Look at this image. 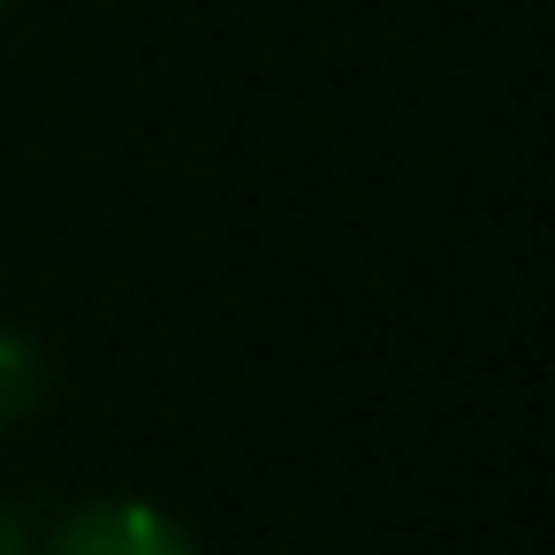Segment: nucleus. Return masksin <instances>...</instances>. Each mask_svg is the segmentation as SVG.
Masks as SVG:
<instances>
[{
  "label": "nucleus",
  "mask_w": 555,
  "mask_h": 555,
  "mask_svg": "<svg viewBox=\"0 0 555 555\" xmlns=\"http://www.w3.org/2000/svg\"><path fill=\"white\" fill-rule=\"evenodd\" d=\"M39 555H198V540L153 502H85L39 540Z\"/></svg>",
  "instance_id": "1"
},
{
  "label": "nucleus",
  "mask_w": 555,
  "mask_h": 555,
  "mask_svg": "<svg viewBox=\"0 0 555 555\" xmlns=\"http://www.w3.org/2000/svg\"><path fill=\"white\" fill-rule=\"evenodd\" d=\"M47 403V350L16 327H0V426H16Z\"/></svg>",
  "instance_id": "2"
},
{
  "label": "nucleus",
  "mask_w": 555,
  "mask_h": 555,
  "mask_svg": "<svg viewBox=\"0 0 555 555\" xmlns=\"http://www.w3.org/2000/svg\"><path fill=\"white\" fill-rule=\"evenodd\" d=\"M0 555H39V540H31V525L16 509H0Z\"/></svg>",
  "instance_id": "3"
}]
</instances>
